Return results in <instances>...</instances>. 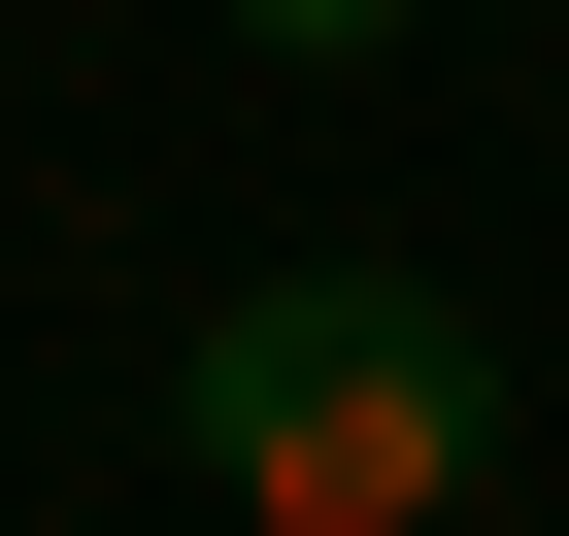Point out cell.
I'll list each match as a JSON object with an SVG mask.
<instances>
[{"label":"cell","mask_w":569,"mask_h":536,"mask_svg":"<svg viewBox=\"0 0 569 536\" xmlns=\"http://www.w3.org/2000/svg\"><path fill=\"white\" fill-rule=\"evenodd\" d=\"M168 436L268 503V536H436L502 469V336L436 302V268H268V302L168 336Z\"/></svg>","instance_id":"cell-1"},{"label":"cell","mask_w":569,"mask_h":536,"mask_svg":"<svg viewBox=\"0 0 569 536\" xmlns=\"http://www.w3.org/2000/svg\"><path fill=\"white\" fill-rule=\"evenodd\" d=\"M234 34H268V68H369V34H436V0H234Z\"/></svg>","instance_id":"cell-2"}]
</instances>
